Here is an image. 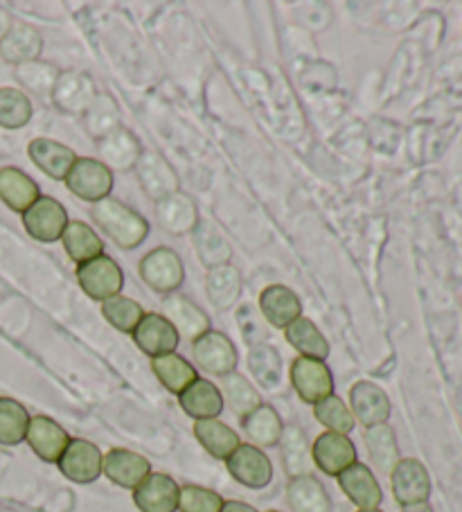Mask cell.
<instances>
[{
	"label": "cell",
	"mask_w": 462,
	"mask_h": 512,
	"mask_svg": "<svg viewBox=\"0 0 462 512\" xmlns=\"http://www.w3.org/2000/svg\"><path fill=\"white\" fill-rule=\"evenodd\" d=\"M91 217L122 251H133L149 235L147 219L118 199L109 197L93 203Z\"/></svg>",
	"instance_id": "1"
},
{
	"label": "cell",
	"mask_w": 462,
	"mask_h": 512,
	"mask_svg": "<svg viewBox=\"0 0 462 512\" xmlns=\"http://www.w3.org/2000/svg\"><path fill=\"white\" fill-rule=\"evenodd\" d=\"M138 273L145 285L156 291V294H176L185 280V267L181 255L167 249V246H158V249L149 251L145 258L140 260Z\"/></svg>",
	"instance_id": "2"
},
{
	"label": "cell",
	"mask_w": 462,
	"mask_h": 512,
	"mask_svg": "<svg viewBox=\"0 0 462 512\" xmlns=\"http://www.w3.org/2000/svg\"><path fill=\"white\" fill-rule=\"evenodd\" d=\"M77 282L88 298L104 303V300L120 294L124 287V273L120 264L104 253L91 262L79 264Z\"/></svg>",
	"instance_id": "3"
},
{
	"label": "cell",
	"mask_w": 462,
	"mask_h": 512,
	"mask_svg": "<svg viewBox=\"0 0 462 512\" xmlns=\"http://www.w3.org/2000/svg\"><path fill=\"white\" fill-rule=\"evenodd\" d=\"M192 357L194 364L215 377H226L230 373H235L237 368L235 343L219 330H208L206 334H201L199 339H194Z\"/></svg>",
	"instance_id": "4"
},
{
	"label": "cell",
	"mask_w": 462,
	"mask_h": 512,
	"mask_svg": "<svg viewBox=\"0 0 462 512\" xmlns=\"http://www.w3.org/2000/svg\"><path fill=\"white\" fill-rule=\"evenodd\" d=\"M64 183L77 199L97 203L109 199L113 190V172L97 158H77Z\"/></svg>",
	"instance_id": "5"
},
{
	"label": "cell",
	"mask_w": 462,
	"mask_h": 512,
	"mask_svg": "<svg viewBox=\"0 0 462 512\" xmlns=\"http://www.w3.org/2000/svg\"><path fill=\"white\" fill-rule=\"evenodd\" d=\"M68 210L64 203L52 197H39L23 213V226L32 240L37 242H59L68 226Z\"/></svg>",
	"instance_id": "6"
},
{
	"label": "cell",
	"mask_w": 462,
	"mask_h": 512,
	"mask_svg": "<svg viewBox=\"0 0 462 512\" xmlns=\"http://www.w3.org/2000/svg\"><path fill=\"white\" fill-rule=\"evenodd\" d=\"M291 384L302 402L318 404L334 395V377L325 361L312 357H296L291 364Z\"/></svg>",
	"instance_id": "7"
},
{
	"label": "cell",
	"mask_w": 462,
	"mask_h": 512,
	"mask_svg": "<svg viewBox=\"0 0 462 512\" xmlns=\"http://www.w3.org/2000/svg\"><path fill=\"white\" fill-rule=\"evenodd\" d=\"M136 179L140 183L142 192L147 194L151 201H163L172 194L179 192V174H176L174 167L165 161V156L156 152H142L136 167Z\"/></svg>",
	"instance_id": "8"
},
{
	"label": "cell",
	"mask_w": 462,
	"mask_h": 512,
	"mask_svg": "<svg viewBox=\"0 0 462 512\" xmlns=\"http://www.w3.org/2000/svg\"><path fill=\"white\" fill-rule=\"evenodd\" d=\"M97 88L91 75L79 73V70H66L57 79L55 91H52V104L68 116L84 118V113L93 107L97 100Z\"/></svg>",
	"instance_id": "9"
},
{
	"label": "cell",
	"mask_w": 462,
	"mask_h": 512,
	"mask_svg": "<svg viewBox=\"0 0 462 512\" xmlns=\"http://www.w3.org/2000/svg\"><path fill=\"white\" fill-rule=\"evenodd\" d=\"M102 463L104 454L100 452V447L93 445L91 440L73 438L57 465L68 481L88 485L102 476Z\"/></svg>",
	"instance_id": "10"
},
{
	"label": "cell",
	"mask_w": 462,
	"mask_h": 512,
	"mask_svg": "<svg viewBox=\"0 0 462 512\" xmlns=\"http://www.w3.org/2000/svg\"><path fill=\"white\" fill-rule=\"evenodd\" d=\"M390 488L399 506L424 503L431 497V476L424 463L417 458H399L395 470L390 472Z\"/></svg>",
	"instance_id": "11"
},
{
	"label": "cell",
	"mask_w": 462,
	"mask_h": 512,
	"mask_svg": "<svg viewBox=\"0 0 462 512\" xmlns=\"http://www.w3.org/2000/svg\"><path fill=\"white\" fill-rule=\"evenodd\" d=\"M226 467L233 479L251 490H262L273 481V465L260 447L239 445L226 458Z\"/></svg>",
	"instance_id": "12"
},
{
	"label": "cell",
	"mask_w": 462,
	"mask_h": 512,
	"mask_svg": "<svg viewBox=\"0 0 462 512\" xmlns=\"http://www.w3.org/2000/svg\"><path fill=\"white\" fill-rule=\"evenodd\" d=\"M131 337H133V343H136V346L151 359L176 352V348H179L181 343V337L174 325L167 321L163 314H154V312L142 316V321L138 323V328L133 330Z\"/></svg>",
	"instance_id": "13"
},
{
	"label": "cell",
	"mask_w": 462,
	"mask_h": 512,
	"mask_svg": "<svg viewBox=\"0 0 462 512\" xmlns=\"http://www.w3.org/2000/svg\"><path fill=\"white\" fill-rule=\"evenodd\" d=\"M181 485L170 474L151 472L136 490L133 503L140 512H176L179 510Z\"/></svg>",
	"instance_id": "14"
},
{
	"label": "cell",
	"mask_w": 462,
	"mask_h": 512,
	"mask_svg": "<svg viewBox=\"0 0 462 512\" xmlns=\"http://www.w3.org/2000/svg\"><path fill=\"white\" fill-rule=\"evenodd\" d=\"M350 411L354 420L370 429L386 425L390 413H393V406H390L384 388L372 382H357L350 388Z\"/></svg>",
	"instance_id": "15"
},
{
	"label": "cell",
	"mask_w": 462,
	"mask_h": 512,
	"mask_svg": "<svg viewBox=\"0 0 462 512\" xmlns=\"http://www.w3.org/2000/svg\"><path fill=\"white\" fill-rule=\"evenodd\" d=\"M102 474L113 485H118V488L136 490L151 474V463L145 456L131 452V449L115 447L111 452L104 454Z\"/></svg>",
	"instance_id": "16"
},
{
	"label": "cell",
	"mask_w": 462,
	"mask_h": 512,
	"mask_svg": "<svg viewBox=\"0 0 462 512\" xmlns=\"http://www.w3.org/2000/svg\"><path fill=\"white\" fill-rule=\"evenodd\" d=\"M312 461L323 474L339 476L343 470H348L350 465L359 461L357 447H354V443L348 436L325 431V434H321L314 440Z\"/></svg>",
	"instance_id": "17"
},
{
	"label": "cell",
	"mask_w": 462,
	"mask_h": 512,
	"mask_svg": "<svg viewBox=\"0 0 462 512\" xmlns=\"http://www.w3.org/2000/svg\"><path fill=\"white\" fill-rule=\"evenodd\" d=\"M70 440L73 438L68 436V431L61 427L57 420H52L48 416L30 418L25 443L30 445L32 452L37 454L41 461L59 463V458L66 452Z\"/></svg>",
	"instance_id": "18"
},
{
	"label": "cell",
	"mask_w": 462,
	"mask_h": 512,
	"mask_svg": "<svg viewBox=\"0 0 462 512\" xmlns=\"http://www.w3.org/2000/svg\"><path fill=\"white\" fill-rule=\"evenodd\" d=\"M336 479H339V485L345 492V497H348L359 510L379 508L381 501H384L381 485L377 481L375 472H372L368 465L357 461L354 465H350L348 470H343Z\"/></svg>",
	"instance_id": "19"
},
{
	"label": "cell",
	"mask_w": 462,
	"mask_h": 512,
	"mask_svg": "<svg viewBox=\"0 0 462 512\" xmlns=\"http://www.w3.org/2000/svg\"><path fill=\"white\" fill-rule=\"evenodd\" d=\"M95 145L97 154H100V163H104L109 170H133L142 154L140 140L127 127H118L109 136L97 140Z\"/></svg>",
	"instance_id": "20"
},
{
	"label": "cell",
	"mask_w": 462,
	"mask_h": 512,
	"mask_svg": "<svg viewBox=\"0 0 462 512\" xmlns=\"http://www.w3.org/2000/svg\"><path fill=\"white\" fill-rule=\"evenodd\" d=\"M163 316L174 325L176 332H179V337H188L192 341L199 339L201 334H206L210 330L208 314L183 294L165 296Z\"/></svg>",
	"instance_id": "21"
},
{
	"label": "cell",
	"mask_w": 462,
	"mask_h": 512,
	"mask_svg": "<svg viewBox=\"0 0 462 512\" xmlns=\"http://www.w3.org/2000/svg\"><path fill=\"white\" fill-rule=\"evenodd\" d=\"M156 217L158 224L165 233L170 235H188L194 233L199 226V208L192 197L183 192H176L172 197L156 203Z\"/></svg>",
	"instance_id": "22"
},
{
	"label": "cell",
	"mask_w": 462,
	"mask_h": 512,
	"mask_svg": "<svg viewBox=\"0 0 462 512\" xmlns=\"http://www.w3.org/2000/svg\"><path fill=\"white\" fill-rule=\"evenodd\" d=\"M260 310L266 323H271L278 330H287L293 321L302 316V300L289 287L271 285L260 294Z\"/></svg>",
	"instance_id": "23"
},
{
	"label": "cell",
	"mask_w": 462,
	"mask_h": 512,
	"mask_svg": "<svg viewBox=\"0 0 462 512\" xmlns=\"http://www.w3.org/2000/svg\"><path fill=\"white\" fill-rule=\"evenodd\" d=\"M28 154L32 158V163L55 181H66V176L73 170V165L77 161L73 149L50 138H34L28 145Z\"/></svg>",
	"instance_id": "24"
},
{
	"label": "cell",
	"mask_w": 462,
	"mask_h": 512,
	"mask_svg": "<svg viewBox=\"0 0 462 512\" xmlns=\"http://www.w3.org/2000/svg\"><path fill=\"white\" fill-rule=\"evenodd\" d=\"M179 404L190 418H194V422L219 418L226 406L219 388L212 382H208V379H201V377L179 395Z\"/></svg>",
	"instance_id": "25"
},
{
	"label": "cell",
	"mask_w": 462,
	"mask_h": 512,
	"mask_svg": "<svg viewBox=\"0 0 462 512\" xmlns=\"http://www.w3.org/2000/svg\"><path fill=\"white\" fill-rule=\"evenodd\" d=\"M287 503L293 512H332L330 494L314 474L293 476L287 485Z\"/></svg>",
	"instance_id": "26"
},
{
	"label": "cell",
	"mask_w": 462,
	"mask_h": 512,
	"mask_svg": "<svg viewBox=\"0 0 462 512\" xmlns=\"http://www.w3.org/2000/svg\"><path fill=\"white\" fill-rule=\"evenodd\" d=\"M41 197L37 181L19 167H3L0 170V201L14 213H25L34 201Z\"/></svg>",
	"instance_id": "27"
},
{
	"label": "cell",
	"mask_w": 462,
	"mask_h": 512,
	"mask_svg": "<svg viewBox=\"0 0 462 512\" xmlns=\"http://www.w3.org/2000/svg\"><path fill=\"white\" fill-rule=\"evenodd\" d=\"M43 50L41 34L25 23H12L10 32L0 41V57L10 61L14 66L28 64V61H37Z\"/></svg>",
	"instance_id": "28"
},
{
	"label": "cell",
	"mask_w": 462,
	"mask_h": 512,
	"mask_svg": "<svg viewBox=\"0 0 462 512\" xmlns=\"http://www.w3.org/2000/svg\"><path fill=\"white\" fill-rule=\"evenodd\" d=\"M206 291L210 303L215 305L219 312L233 310L239 303V298H242V273H239V269L233 267V264L208 269Z\"/></svg>",
	"instance_id": "29"
},
{
	"label": "cell",
	"mask_w": 462,
	"mask_h": 512,
	"mask_svg": "<svg viewBox=\"0 0 462 512\" xmlns=\"http://www.w3.org/2000/svg\"><path fill=\"white\" fill-rule=\"evenodd\" d=\"M194 438L199 440V445L206 449L212 458H219V461H226V458L242 445L237 431L230 429L226 422H221L217 418L194 422Z\"/></svg>",
	"instance_id": "30"
},
{
	"label": "cell",
	"mask_w": 462,
	"mask_h": 512,
	"mask_svg": "<svg viewBox=\"0 0 462 512\" xmlns=\"http://www.w3.org/2000/svg\"><path fill=\"white\" fill-rule=\"evenodd\" d=\"M192 235H194V249H197V255L203 267L215 269V267L230 264V258H233V246H230L224 233H221L215 224L199 222V226L194 228Z\"/></svg>",
	"instance_id": "31"
},
{
	"label": "cell",
	"mask_w": 462,
	"mask_h": 512,
	"mask_svg": "<svg viewBox=\"0 0 462 512\" xmlns=\"http://www.w3.org/2000/svg\"><path fill=\"white\" fill-rule=\"evenodd\" d=\"M242 429L255 447H275L282 438V418L271 404H260L253 413L242 418Z\"/></svg>",
	"instance_id": "32"
},
{
	"label": "cell",
	"mask_w": 462,
	"mask_h": 512,
	"mask_svg": "<svg viewBox=\"0 0 462 512\" xmlns=\"http://www.w3.org/2000/svg\"><path fill=\"white\" fill-rule=\"evenodd\" d=\"M61 244L68 253V258L75 264L91 262L104 255V242L91 226L86 222H68L64 235H61Z\"/></svg>",
	"instance_id": "33"
},
{
	"label": "cell",
	"mask_w": 462,
	"mask_h": 512,
	"mask_svg": "<svg viewBox=\"0 0 462 512\" xmlns=\"http://www.w3.org/2000/svg\"><path fill=\"white\" fill-rule=\"evenodd\" d=\"M151 370H154L158 382L174 395H181L185 388L199 379L197 368H194L185 357L176 355V352L151 359Z\"/></svg>",
	"instance_id": "34"
},
{
	"label": "cell",
	"mask_w": 462,
	"mask_h": 512,
	"mask_svg": "<svg viewBox=\"0 0 462 512\" xmlns=\"http://www.w3.org/2000/svg\"><path fill=\"white\" fill-rule=\"evenodd\" d=\"M284 337H287L289 346L300 352V357H312L325 361L330 355V343L323 337V332L316 328V323L307 316H300V319L293 321L287 330H284Z\"/></svg>",
	"instance_id": "35"
},
{
	"label": "cell",
	"mask_w": 462,
	"mask_h": 512,
	"mask_svg": "<svg viewBox=\"0 0 462 512\" xmlns=\"http://www.w3.org/2000/svg\"><path fill=\"white\" fill-rule=\"evenodd\" d=\"M363 440H366V449L370 461L375 463L377 470L381 474H388L395 470V465L399 463V447H397V438L393 427L388 425H377L366 429L363 434Z\"/></svg>",
	"instance_id": "36"
},
{
	"label": "cell",
	"mask_w": 462,
	"mask_h": 512,
	"mask_svg": "<svg viewBox=\"0 0 462 512\" xmlns=\"http://www.w3.org/2000/svg\"><path fill=\"white\" fill-rule=\"evenodd\" d=\"M219 391H221V397H224V404L228 402L230 411H233L239 420L246 418L248 413H253L260 404H264L262 395L255 391V386L239 373H230L226 377H221Z\"/></svg>",
	"instance_id": "37"
},
{
	"label": "cell",
	"mask_w": 462,
	"mask_h": 512,
	"mask_svg": "<svg viewBox=\"0 0 462 512\" xmlns=\"http://www.w3.org/2000/svg\"><path fill=\"white\" fill-rule=\"evenodd\" d=\"M61 70H57L52 64H43V61H28V64L14 66V77L25 91H30L34 97L50 102L52 91H55L57 79Z\"/></svg>",
	"instance_id": "38"
},
{
	"label": "cell",
	"mask_w": 462,
	"mask_h": 512,
	"mask_svg": "<svg viewBox=\"0 0 462 512\" xmlns=\"http://www.w3.org/2000/svg\"><path fill=\"white\" fill-rule=\"evenodd\" d=\"M278 445H282V463L291 479L293 476L312 474L309 472V463H312V449H309V445H307L305 431L296 425L284 427Z\"/></svg>",
	"instance_id": "39"
},
{
	"label": "cell",
	"mask_w": 462,
	"mask_h": 512,
	"mask_svg": "<svg viewBox=\"0 0 462 512\" xmlns=\"http://www.w3.org/2000/svg\"><path fill=\"white\" fill-rule=\"evenodd\" d=\"M30 413L12 397H0V445H21L28 434Z\"/></svg>",
	"instance_id": "40"
},
{
	"label": "cell",
	"mask_w": 462,
	"mask_h": 512,
	"mask_svg": "<svg viewBox=\"0 0 462 512\" xmlns=\"http://www.w3.org/2000/svg\"><path fill=\"white\" fill-rule=\"evenodd\" d=\"M84 127L86 134L91 136L95 143L104 136H109L120 125V109L111 95H97L93 107L84 113Z\"/></svg>",
	"instance_id": "41"
},
{
	"label": "cell",
	"mask_w": 462,
	"mask_h": 512,
	"mask_svg": "<svg viewBox=\"0 0 462 512\" xmlns=\"http://www.w3.org/2000/svg\"><path fill=\"white\" fill-rule=\"evenodd\" d=\"M34 116L32 100L19 88H0V127L23 129Z\"/></svg>",
	"instance_id": "42"
},
{
	"label": "cell",
	"mask_w": 462,
	"mask_h": 512,
	"mask_svg": "<svg viewBox=\"0 0 462 512\" xmlns=\"http://www.w3.org/2000/svg\"><path fill=\"white\" fill-rule=\"evenodd\" d=\"M248 368H251L253 377L264 388H278L282 379V361L278 350L269 346V343H260V346L251 348V352H248Z\"/></svg>",
	"instance_id": "43"
},
{
	"label": "cell",
	"mask_w": 462,
	"mask_h": 512,
	"mask_svg": "<svg viewBox=\"0 0 462 512\" xmlns=\"http://www.w3.org/2000/svg\"><path fill=\"white\" fill-rule=\"evenodd\" d=\"M147 312L136 303L133 298L127 296H113L102 303V316L109 321L115 330H120L124 334H133V330L138 328V323L142 321V316Z\"/></svg>",
	"instance_id": "44"
},
{
	"label": "cell",
	"mask_w": 462,
	"mask_h": 512,
	"mask_svg": "<svg viewBox=\"0 0 462 512\" xmlns=\"http://www.w3.org/2000/svg\"><path fill=\"white\" fill-rule=\"evenodd\" d=\"M314 418L321 422L323 427H327V431L341 436H348L354 429V422H357L352 416L350 406L336 395L325 397V400L314 404Z\"/></svg>",
	"instance_id": "45"
},
{
	"label": "cell",
	"mask_w": 462,
	"mask_h": 512,
	"mask_svg": "<svg viewBox=\"0 0 462 512\" xmlns=\"http://www.w3.org/2000/svg\"><path fill=\"white\" fill-rule=\"evenodd\" d=\"M221 506H224V499L215 490L201 488V485H181V512H219Z\"/></svg>",
	"instance_id": "46"
},
{
	"label": "cell",
	"mask_w": 462,
	"mask_h": 512,
	"mask_svg": "<svg viewBox=\"0 0 462 512\" xmlns=\"http://www.w3.org/2000/svg\"><path fill=\"white\" fill-rule=\"evenodd\" d=\"M219 512H257V510L244 501H224V506H221Z\"/></svg>",
	"instance_id": "47"
},
{
	"label": "cell",
	"mask_w": 462,
	"mask_h": 512,
	"mask_svg": "<svg viewBox=\"0 0 462 512\" xmlns=\"http://www.w3.org/2000/svg\"><path fill=\"white\" fill-rule=\"evenodd\" d=\"M10 28H12V19H10V14L0 10V41L5 39V34L10 32Z\"/></svg>",
	"instance_id": "48"
},
{
	"label": "cell",
	"mask_w": 462,
	"mask_h": 512,
	"mask_svg": "<svg viewBox=\"0 0 462 512\" xmlns=\"http://www.w3.org/2000/svg\"><path fill=\"white\" fill-rule=\"evenodd\" d=\"M402 512H433V508L429 506V501H424V503H413V506H402Z\"/></svg>",
	"instance_id": "49"
},
{
	"label": "cell",
	"mask_w": 462,
	"mask_h": 512,
	"mask_svg": "<svg viewBox=\"0 0 462 512\" xmlns=\"http://www.w3.org/2000/svg\"><path fill=\"white\" fill-rule=\"evenodd\" d=\"M357 512H384V510H379V508H372V510H357Z\"/></svg>",
	"instance_id": "50"
},
{
	"label": "cell",
	"mask_w": 462,
	"mask_h": 512,
	"mask_svg": "<svg viewBox=\"0 0 462 512\" xmlns=\"http://www.w3.org/2000/svg\"><path fill=\"white\" fill-rule=\"evenodd\" d=\"M266 512H280V510H266Z\"/></svg>",
	"instance_id": "51"
}]
</instances>
